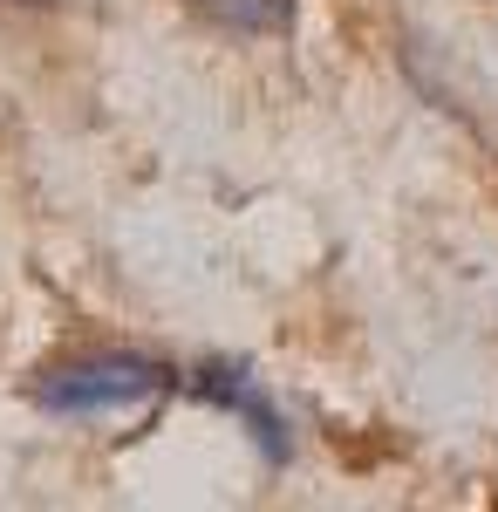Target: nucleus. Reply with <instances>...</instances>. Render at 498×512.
I'll return each mask as SVG.
<instances>
[{
  "label": "nucleus",
  "instance_id": "nucleus-1",
  "mask_svg": "<svg viewBox=\"0 0 498 512\" xmlns=\"http://www.w3.org/2000/svg\"><path fill=\"white\" fill-rule=\"evenodd\" d=\"M171 390V369L157 355L137 349H103V355H76V362H55L35 383V403L55 417H123V410H144Z\"/></svg>",
  "mask_w": 498,
  "mask_h": 512
},
{
  "label": "nucleus",
  "instance_id": "nucleus-3",
  "mask_svg": "<svg viewBox=\"0 0 498 512\" xmlns=\"http://www.w3.org/2000/svg\"><path fill=\"white\" fill-rule=\"evenodd\" d=\"M205 14H219L226 28H246V35H267L287 21V0H198Z\"/></svg>",
  "mask_w": 498,
  "mask_h": 512
},
{
  "label": "nucleus",
  "instance_id": "nucleus-2",
  "mask_svg": "<svg viewBox=\"0 0 498 512\" xmlns=\"http://www.w3.org/2000/svg\"><path fill=\"white\" fill-rule=\"evenodd\" d=\"M192 396H205L212 410L239 417L246 437L260 444V458H273V465H287V458H294L287 417H280V403L260 390V376H253V369H239V362H205V369L192 376Z\"/></svg>",
  "mask_w": 498,
  "mask_h": 512
}]
</instances>
